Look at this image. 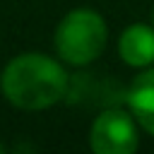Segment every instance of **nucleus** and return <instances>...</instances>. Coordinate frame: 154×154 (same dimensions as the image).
I'll return each instance as SVG.
<instances>
[{"mask_svg":"<svg viewBox=\"0 0 154 154\" xmlns=\"http://www.w3.org/2000/svg\"><path fill=\"white\" fill-rule=\"evenodd\" d=\"M125 108L142 132L154 137V65L140 70L125 89Z\"/></svg>","mask_w":154,"mask_h":154,"instance_id":"4","label":"nucleus"},{"mask_svg":"<svg viewBox=\"0 0 154 154\" xmlns=\"http://www.w3.org/2000/svg\"><path fill=\"white\" fill-rule=\"evenodd\" d=\"M108 43V24L91 7H75L63 14L53 31L55 55L70 67H89Z\"/></svg>","mask_w":154,"mask_h":154,"instance_id":"2","label":"nucleus"},{"mask_svg":"<svg viewBox=\"0 0 154 154\" xmlns=\"http://www.w3.org/2000/svg\"><path fill=\"white\" fill-rule=\"evenodd\" d=\"M140 125L128 108H103L89 125V149L94 154H132L140 147Z\"/></svg>","mask_w":154,"mask_h":154,"instance_id":"3","label":"nucleus"},{"mask_svg":"<svg viewBox=\"0 0 154 154\" xmlns=\"http://www.w3.org/2000/svg\"><path fill=\"white\" fill-rule=\"evenodd\" d=\"M152 24H154V12H152Z\"/></svg>","mask_w":154,"mask_h":154,"instance_id":"7","label":"nucleus"},{"mask_svg":"<svg viewBox=\"0 0 154 154\" xmlns=\"http://www.w3.org/2000/svg\"><path fill=\"white\" fill-rule=\"evenodd\" d=\"M2 152H7V147H5L2 142H0V154H2Z\"/></svg>","mask_w":154,"mask_h":154,"instance_id":"6","label":"nucleus"},{"mask_svg":"<svg viewBox=\"0 0 154 154\" xmlns=\"http://www.w3.org/2000/svg\"><path fill=\"white\" fill-rule=\"evenodd\" d=\"M118 58L135 70L154 65V24H128L118 36Z\"/></svg>","mask_w":154,"mask_h":154,"instance_id":"5","label":"nucleus"},{"mask_svg":"<svg viewBox=\"0 0 154 154\" xmlns=\"http://www.w3.org/2000/svg\"><path fill=\"white\" fill-rule=\"evenodd\" d=\"M70 91V75L58 55L26 51L10 58L0 72V94L19 111H46Z\"/></svg>","mask_w":154,"mask_h":154,"instance_id":"1","label":"nucleus"}]
</instances>
